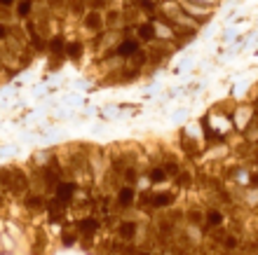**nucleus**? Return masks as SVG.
I'll list each match as a JSON object with an SVG mask.
<instances>
[{
	"label": "nucleus",
	"instance_id": "obj_1",
	"mask_svg": "<svg viewBox=\"0 0 258 255\" xmlns=\"http://www.w3.org/2000/svg\"><path fill=\"white\" fill-rule=\"evenodd\" d=\"M28 168L21 164H5L0 166V190L10 202H21L28 195Z\"/></svg>",
	"mask_w": 258,
	"mask_h": 255
},
{
	"label": "nucleus",
	"instance_id": "obj_2",
	"mask_svg": "<svg viewBox=\"0 0 258 255\" xmlns=\"http://www.w3.org/2000/svg\"><path fill=\"white\" fill-rule=\"evenodd\" d=\"M47 197H42V195H33V192H28L24 199H21V206L26 208V213L31 215H45V211H47Z\"/></svg>",
	"mask_w": 258,
	"mask_h": 255
},
{
	"label": "nucleus",
	"instance_id": "obj_3",
	"mask_svg": "<svg viewBox=\"0 0 258 255\" xmlns=\"http://www.w3.org/2000/svg\"><path fill=\"white\" fill-rule=\"evenodd\" d=\"M14 12H17V19L28 21L31 17H33V12H35V0H17Z\"/></svg>",
	"mask_w": 258,
	"mask_h": 255
},
{
	"label": "nucleus",
	"instance_id": "obj_4",
	"mask_svg": "<svg viewBox=\"0 0 258 255\" xmlns=\"http://www.w3.org/2000/svg\"><path fill=\"white\" fill-rule=\"evenodd\" d=\"M17 0H0V7H14Z\"/></svg>",
	"mask_w": 258,
	"mask_h": 255
},
{
	"label": "nucleus",
	"instance_id": "obj_5",
	"mask_svg": "<svg viewBox=\"0 0 258 255\" xmlns=\"http://www.w3.org/2000/svg\"><path fill=\"white\" fill-rule=\"evenodd\" d=\"M7 202H10V199H7V197H5V192H3V190H0V208L5 206Z\"/></svg>",
	"mask_w": 258,
	"mask_h": 255
}]
</instances>
